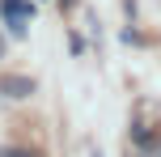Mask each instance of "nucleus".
Returning <instances> with one entry per match:
<instances>
[{
	"label": "nucleus",
	"instance_id": "6",
	"mask_svg": "<svg viewBox=\"0 0 161 157\" xmlns=\"http://www.w3.org/2000/svg\"><path fill=\"white\" fill-rule=\"evenodd\" d=\"M0 59H4V38H0Z\"/></svg>",
	"mask_w": 161,
	"mask_h": 157
},
{
	"label": "nucleus",
	"instance_id": "5",
	"mask_svg": "<svg viewBox=\"0 0 161 157\" xmlns=\"http://www.w3.org/2000/svg\"><path fill=\"white\" fill-rule=\"evenodd\" d=\"M0 157H25V153H17V149H0Z\"/></svg>",
	"mask_w": 161,
	"mask_h": 157
},
{
	"label": "nucleus",
	"instance_id": "4",
	"mask_svg": "<svg viewBox=\"0 0 161 157\" xmlns=\"http://www.w3.org/2000/svg\"><path fill=\"white\" fill-rule=\"evenodd\" d=\"M144 157H161V140H157V144H148V149H144Z\"/></svg>",
	"mask_w": 161,
	"mask_h": 157
},
{
	"label": "nucleus",
	"instance_id": "1",
	"mask_svg": "<svg viewBox=\"0 0 161 157\" xmlns=\"http://www.w3.org/2000/svg\"><path fill=\"white\" fill-rule=\"evenodd\" d=\"M34 89H38V81H34V76H21V72L0 76V93H4V98H30Z\"/></svg>",
	"mask_w": 161,
	"mask_h": 157
},
{
	"label": "nucleus",
	"instance_id": "3",
	"mask_svg": "<svg viewBox=\"0 0 161 157\" xmlns=\"http://www.w3.org/2000/svg\"><path fill=\"white\" fill-rule=\"evenodd\" d=\"M0 13H34L30 0H0Z\"/></svg>",
	"mask_w": 161,
	"mask_h": 157
},
{
	"label": "nucleus",
	"instance_id": "2",
	"mask_svg": "<svg viewBox=\"0 0 161 157\" xmlns=\"http://www.w3.org/2000/svg\"><path fill=\"white\" fill-rule=\"evenodd\" d=\"M30 17L34 13H4V30L13 34V38H25V34H30Z\"/></svg>",
	"mask_w": 161,
	"mask_h": 157
}]
</instances>
